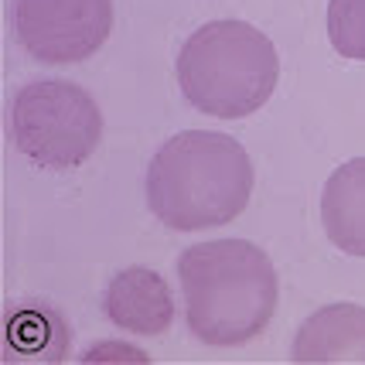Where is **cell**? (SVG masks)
Masks as SVG:
<instances>
[{"instance_id": "obj_1", "label": "cell", "mask_w": 365, "mask_h": 365, "mask_svg": "<svg viewBox=\"0 0 365 365\" xmlns=\"http://www.w3.org/2000/svg\"><path fill=\"white\" fill-rule=\"evenodd\" d=\"M253 195V160L225 133L185 130L147 168V205L168 229L195 232L239 219Z\"/></svg>"}, {"instance_id": "obj_2", "label": "cell", "mask_w": 365, "mask_h": 365, "mask_svg": "<svg viewBox=\"0 0 365 365\" xmlns=\"http://www.w3.org/2000/svg\"><path fill=\"white\" fill-rule=\"evenodd\" d=\"M178 280L198 341L232 349L270 324L277 311V270L246 239L198 242L178 256Z\"/></svg>"}, {"instance_id": "obj_3", "label": "cell", "mask_w": 365, "mask_h": 365, "mask_svg": "<svg viewBox=\"0 0 365 365\" xmlns=\"http://www.w3.org/2000/svg\"><path fill=\"white\" fill-rule=\"evenodd\" d=\"M280 58L267 34L246 21H208L181 45L178 82L198 113L242 120L277 89Z\"/></svg>"}, {"instance_id": "obj_4", "label": "cell", "mask_w": 365, "mask_h": 365, "mask_svg": "<svg viewBox=\"0 0 365 365\" xmlns=\"http://www.w3.org/2000/svg\"><path fill=\"white\" fill-rule=\"evenodd\" d=\"M11 137L31 164L72 171L99 147L103 113L93 96L72 82H28L11 106Z\"/></svg>"}, {"instance_id": "obj_5", "label": "cell", "mask_w": 365, "mask_h": 365, "mask_svg": "<svg viewBox=\"0 0 365 365\" xmlns=\"http://www.w3.org/2000/svg\"><path fill=\"white\" fill-rule=\"evenodd\" d=\"M14 28L21 48L38 62H82L110 38L113 0H17Z\"/></svg>"}, {"instance_id": "obj_6", "label": "cell", "mask_w": 365, "mask_h": 365, "mask_svg": "<svg viewBox=\"0 0 365 365\" xmlns=\"http://www.w3.org/2000/svg\"><path fill=\"white\" fill-rule=\"evenodd\" d=\"M106 318L130 334H160L175 321V301L164 277L150 267H127L103 294Z\"/></svg>"}, {"instance_id": "obj_7", "label": "cell", "mask_w": 365, "mask_h": 365, "mask_svg": "<svg viewBox=\"0 0 365 365\" xmlns=\"http://www.w3.org/2000/svg\"><path fill=\"white\" fill-rule=\"evenodd\" d=\"M294 362H365V307L328 304L301 324Z\"/></svg>"}, {"instance_id": "obj_8", "label": "cell", "mask_w": 365, "mask_h": 365, "mask_svg": "<svg viewBox=\"0 0 365 365\" xmlns=\"http://www.w3.org/2000/svg\"><path fill=\"white\" fill-rule=\"evenodd\" d=\"M321 222L341 253L365 256V158L341 164L321 191Z\"/></svg>"}, {"instance_id": "obj_9", "label": "cell", "mask_w": 365, "mask_h": 365, "mask_svg": "<svg viewBox=\"0 0 365 365\" xmlns=\"http://www.w3.org/2000/svg\"><path fill=\"white\" fill-rule=\"evenodd\" d=\"M7 338H11L14 351H28V355H38L45 362H58L65 355L62 321L55 314H48V311H41V307H24V311L11 314Z\"/></svg>"}, {"instance_id": "obj_10", "label": "cell", "mask_w": 365, "mask_h": 365, "mask_svg": "<svg viewBox=\"0 0 365 365\" xmlns=\"http://www.w3.org/2000/svg\"><path fill=\"white\" fill-rule=\"evenodd\" d=\"M328 38L338 55L365 62V0L328 4Z\"/></svg>"}, {"instance_id": "obj_11", "label": "cell", "mask_w": 365, "mask_h": 365, "mask_svg": "<svg viewBox=\"0 0 365 365\" xmlns=\"http://www.w3.org/2000/svg\"><path fill=\"white\" fill-rule=\"evenodd\" d=\"M82 359H86V362H96V359H130V362H147V355H143L140 349L116 345V341H110V345H96V349H89Z\"/></svg>"}]
</instances>
